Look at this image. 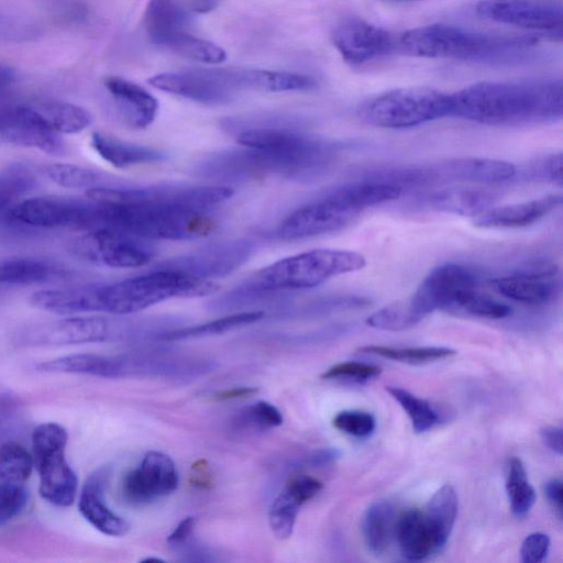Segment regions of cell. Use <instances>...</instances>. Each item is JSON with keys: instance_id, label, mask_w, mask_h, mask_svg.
<instances>
[{"instance_id": "d6a6232c", "label": "cell", "mask_w": 563, "mask_h": 563, "mask_svg": "<svg viewBox=\"0 0 563 563\" xmlns=\"http://www.w3.org/2000/svg\"><path fill=\"white\" fill-rule=\"evenodd\" d=\"M459 509V500L454 488L445 484L430 498L423 511L439 551L454 527Z\"/></svg>"}, {"instance_id": "f546056e", "label": "cell", "mask_w": 563, "mask_h": 563, "mask_svg": "<svg viewBox=\"0 0 563 563\" xmlns=\"http://www.w3.org/2000/svg\"><path fill=\"white\" fill-rule=\"evenodd\" d=\"M90 145L103 161L115 168H128L164 159V154L155 148L130 143L102 132L91 134Z\"/></svg>"}, {"instance_id": "8d00e7d4", "label": "cell", "mask_w": 563, "mask_h": 563, "mask_svg": "<svg viewBox=\"0 0 563 563\" xmlns=\"http://www.w3.org/2000/svg\"><path fill=\"white\" fill-rule=\"evenodd\" d=\"M264 314L263 310L241 311L206 323L165 331L159 335V339L164 341H179L218 335L252 324L261 320Z\"/></svg>"}, {"instance_id": "f1b7e54d", "label": "cell", "mask_w": 563, "mask_h": 563, "mask_svg": "<svg viewBox=\"0 0 563 563\" xmlns=\"http://www.w3.org/2000/svg\"><path fill=\"white\" fill-rule=\"evenodd\" d=\"M37 369L45 373L87 374L106 378L125 377L121 355L70 354L42 362Z\"/></svg>"}, {"instance_id": "1f68e13d", "label": "cell", "mask_w": 563, "mask_h": 563, "mask_svg": "<svg viewBox=\"0 0 563 563\" xmlns=\"http://www.w3.org/2000/svg\"><path fill=\"white\" fill-rule=\"evenodd\" d=\"M43 123L60 134H75L91 123V114L85 108L69 102L46 100L29 104Z\"/></svg>"}, {"instance_id": "484cf974", "label": "cell", "mask_w": 563, "mask_h": 563, "mask_svg": "<svg viewBox=\"0 0 563 563\" xmlns=\"http://www.w3.org/2000/svg\"><path fill=\"white\" fill-rule=\"evenodd\" d=\"M562 199L561 195L554 194L526 202L492 207L476 216L473 223L486 229L527 227L561 206Z\"/></svg>"}, {"instance_id": "be15d7a7", "label": "cell", "mask_w": 563, "mask_h": 563, "mask_svg": "<svg viewBox=\"0 0 563 563\" xmlns=\"http://www.w3.org/2000/svg\"><path fill=\"white\" fill-rule=\"evenodd\" d=\"M14 80V71L10 67L0 64V92L8 89Z\"/></svg>"}, {"instance_id": "f35d334b", "label": "cell", "mask_w": 563, "mask_h": 563, "mask_svg": "<svg viewBox=\"0 0 563 563\" xmlns=\"http://www.w3.org/2000/svg\"><path fill=\"white\" fill-rule=\"evenodd\" d=\"M42 173L59 187L90 189L107 186L106 177L98 170L69 163H54L43 166Z\"/></svg>"}, {"instance_id": "ac0fdd59", "label": "cell", "mask_w": 563, "mask_h": 563, "mask_svg": "<svg viewBox=\"0 0 563 563\" xmlns=\"http://www.w3.org/2000/svg\"><path fill=\"white\" fill-rule=\"evenodd\" d=\"M331 40L345 63L356 66L393 52L394 34L362 19L336 24Z\"/></svg>"}, {"instance_id": "7dc6e473", "label": "cell", "mask_w": 563, "mask_h": 563, "mask_svg": "<svg viewBox=\"0 0 563 563\" xmlns=\"http://www.w3.org/2000/svg\"><path fill=\"white\" fill-rule=\"evenodd\" d=\"M454 312H463L470 316L503 319L511 313V308L499 300L483 294L478 288L467 291L459 301Z\"/></svg>"}, {"instance_id": "603a6c76", "label": "cell", "mask_w": 563, "mask_h": 563, "mask_svg": "<svg viewBox=\"0 0 563 563\" xmlns=\"http://www.w3.org/2000/svg\"><path fill=\"white\" fill-rule=\"evenodd\" d=\"M108 481L104 468L95 472L85 483L78 501L82 517L100 532L111 537H122L130 530V525L113 512L104 503L103 492Z\"/></svg>"}, {"instance_id": "8992f818", "label": "cell", "mask_w": 563, "mask_h": 563, "mask_svg": "<svg viewBox=\"0 0 563 563\" xmlns=\"http://www.w3.org/2000/svg\"><path fill=\"white\" fill-rule=\"evenodd\" d=\"M368 124L401 129L450 114V95L429 87H404L366 100L358 110Z\"/></svg>"}, {"instance_id": "11a10c76", "label": "cell", "mask_w": 563, "mask_h": 563, "mask_svg": "<svg viewBox=\"0 0 563 563\" xmlns=\"http://www.w3.org/2000/svg\"><path fill=\"white\" fill-rule=\"evenodd\" d=\"M196 526V519L194 517H186L183 519L177 527L167 537V543L172 547H181L192 536Z\"/></svg>"}, {"instance_id": "7c38bea8", "label": "cell", "mask_w": 563, "mask_h": 563, "mask_svg": "<svg viewBox=\"0 0 563 563\" xmlns=\"http://www.w3.org/2000/svg\"><path fill=\"white\" fill-rule=\"evenodd\" d=\"M147 82L162 91L203 104H224L238 91L231 80L229 68H200L162 73Z\"/></svg>"}, {"instance_id": "681fc988", "label": "cell", "mask_w": 563, "mask_h": 563, "mask_svg": "<svg viewBox=\"0 0 563 563\" xmlns=\"http://www.w3.org/2000/svg\"><path fill=\"white\" fill-rule=\"evenodd\" d=\"M27 501L25 485L0 483V528L23 512Z\"/></svg>"}, {"instance_id": "ee69618b", "label": "cell", "mask_w": 563, "mask_h": 563, "mask_svg": "<svg viewBox=\"0 0 563 563\" xmlns=\"http://www.w3.org/2000/svg\"><path fill=\"white\" fill-rule=\"evenodd\" d=\"M421 320L409 298H406L377 310L366 319V323L378 330L400 331L416 325Z\"/></svg>"}, {"instance_id": "f6af8a7d", "label": "cell", "mask_w": 563, "mask_h": 563, "mask_svg": "<svg viewBox=\"0 0 563 563\" xmlns=\"http://www.w3.org/2000/svg\"><path fill=\"white\" fill-rule=\"evenodd\" d=\"M386 390L406 411L417 433L428 431L439 421V416L429 401L400 387L388 386Z\"/></svg>"}, {"instance_id": "9f6ffc18", "label": "cell", "mask_w": 563, "mask_h": 563, "mask_svg": "<svg viewBox=\"0 0 563 563\" xmlns=\"http://www.w3.org/2000/svg\"><path fill=\"white\" fill-rule=\"evenodd\" d=\"M544 494L556 512L558 517H562V505H563V485L560 478H552L544 484Z\"/></svg>"}, {"instance_id": "6da1fadb", "label": "cell", "mask_w": 563, "mask_h": 563, "mask_svg": "<svg viewBox=\"0 0 563 563\" xmlns=\"http://www.w3.org/2000/svg\"><path fill=\"white\" fill-rule=\"evenodd\" d=\"M560 79L481 81L450 95V114L488 125L552 122L562 118Z\"/></svg>"}, {"instance_id": "d6986e66", "label": "cell", "mask_w": 563, "mask_h": 563, "mask_svg": "<svg viewBox=\"0 0 563 563\" xmlns=\"http://www.w3.org/2000/svg\"><path fill=\"white\" fill-rule=\"evenodd\" d=\"M490 283L498 294L526 305L548 303L558 296L561 287L558 268L549 263L532 264Z\"/></svg>"}, {"instance_id": "e7e4bbea", "label": "cell", "mask_w": 563, "mask_h": 563, "mask_svg": "<svg viewBox=\"0 0 563 563\" xmlns=\"http://www.w3.org/2000/svg\"><path fill=\"white\" fill-rule=\"evenodd\" d=\"M148 561L162 562L163 560L162 559H157V558H146L142 562H148Z\"/></svg>"}, {"instance_id": "5bb4252c", "label": "cell", "mask_w": 563, "mask_h": 563, "mask_svg": "<svg viewBox=\"0 0 563 563\" xmlns=\"http://www.w3.org/2000/svg\"><path fill=\"white\" fill-rule=\"evenodd\" d=\"M358 214L360 212L329 192L292 211L282 221L278 234L287 241L312 238L341 230Z\"/></svg>"}, {"instance_id": "836d02e7", "label": "cell", "mask_w": 563, "mask_h": 563, "mask_svg": "<svg viewBox=\"0 0 563 563\" xmlns=\"http://www.w3.org/2000/svg\"><path fill=\"white\" fill-rule=\"evenodd\" d=\"M63 274L62 268L42 260H0V285L42 284L60 278Z\"/></svg>"}, {"instance_id": "94428289", "label": "cell", "mask_w": 563, "mask_h": 563, "mask_svg": "<svg viewBox=\"0 0 563 563\" xmlns=\"http://www.w3.org/2000/svg\"><path fill=\"white\" fill-rule=\"evenodd\" d=\"M255 393H257V388H255V387H249V386L234 387V388H229L225 390H220V391L216 393L212 398H213V400H217V401H223V400H231V399H239V398L247 397V396L254 395Z\"/></svg>"}, {"instance_id": "d4e9b609", "label": "cell", "mask_w": 563, "mask_h": 563, "mask_svg": "<svg viewBox=\"0 0 563 563\" xmlns=\"http://www.w3.org/2000/svg\"><path fill=\"white\" fill-rule=\"evenodd\" d=\"M192 14L179 0H150L144 12V27L151 42L165 47L189 32Z\"/></svg>"}, {"instance_id": "816d5d0a", "label": "cell", "mask_w": 563, "mask_h": 563, "mask_svg": "<svg viewBox=\"0 0 563 563\" xmlns=\"http://www.w3.org/2000/svg\"><path fill=\"white\" fill-rule=\"evenodd\" d=\"M382 368L361 362H342L328 368L323 374L324 379H343L354 383H364L379 376Z\"/></svg>"}, {"instance_id": "7402d4cb", "label": "cell", "mask_w": 563, "mask_h": 563, "mask_svg": "<svg viewBox=\"0 0 563 563\" xmlns=\"http://www.w3.org/2000/svg\"><path fill=\"white\" fill-rule=\"evenodd\" d=\"M101 285H78L41 289L32 294L30 303L40 310L60 316L101 312Z\"/></svg>"}, {"instance_id": "3957f363", "label": "cell", "mask_w": 563, "mask_h": 563, "mask_svg": "<svg viewBox=\"0 0 563 563\" xmlns=\"http://www.w3.org/2000/svg\"><path fill=\"white\" fill-rule=\"evenodd\" d=\"M96 202V201H95ZM96 229H110L144 240H196L216 228L205 211L134 202H96Z\"/></svg>"}, {"instance_id": "bcb514c9", "label": "cell", "mask_w": 563, "mask_h": 563, "mask_svg": "<svg viewBox=\"0 0 563 563\" xmlns=\"http://www.w3.org/2000/svg\"><path fill=\"white\" fill-rule=\"evenodd\" d=\"M167 48L185 58L207 64H219L227 58L223 48L208 40L197 37L190 32L175 38Z\"/></svg>"}, {"instance_id": "4dcf8cb0", "label": "cell", "mask_w": 563, "mask_h": 563, "mask_svg": "<svg viewBox=\"0 0 563 563\" xmlns=\"http://www.w3.org/2000/svg\"><path fill=\"white\" fill-rule=\"evenodd\" d=\"M497 196L483 188L452 187L433 192L427 205L437 211L476 217L495 203Z\"/></svg>"}, {"instance_id": "2e32d148", "label": "cell", "mask_w": 563, "mask_h": 563, "mask_svg": "<svg viewBox=\"0 0 563 563\" xmlns=\"http://www.w3.org/2000/svg\"><path fill=\"white\" fill-rule=\"evenodd\" d=\"M476 13L497 23L547 33L562 34L561 7L538 0H479Z\"/></svg>"}, {"instance_id": "d590c367", "label": "cell", "mask_w": 563, "mask_h": 563, "mask_svg": "<svg viewBox=\"0 0 563 563\" xmlns=\"http://www.w3.org/2000/svg\"><path fill=\"white\" fill-rule=\"evenodd\" d=\"M395 509L388 501H376L366 510L362 531L367 549L374 554L384 553L395 534Z\"/></svg>"}, {"instance_id": "ffe728a7", "label": "cell", "mask_w": 563, "mask_h": 563, "mask_svg": "<svg viewBox=\"0 0 563 563\" xmlns=\"http://www.w3.org/2000/svg\"><path fill=\"white\" fill-rule=\"evenodd\" d=\"M0 139L13 145L37 148L48 154L64 151L59 134L48 129L29 104L0 111Z\"/></svg>"}, {"instance_id": "52a82bcc", "label": "cell", "mask_w": 563, "mask_h": 563, "mask_svg": "<svg viewBox=\"0 0 563 563\" xmlns=\"http://www.w3.org/2000/svg\"><path fill=\"white\" fill-rule=\"evenodd\" d=\"M68 433L56 422L38 424L32 432L33 464L40 477V495L58 507L70 506L78 481L65 456Z\"/></svg>"}, {"instance_id": "9a60e30c", "label": "cell", "mask_w": 563, "mask_h": 563, "mask_svg": "<svg viewBox=\"0 0 563 563\" xmlns=\"http://www.w3.org/2000/svg\"><path fill=\"white\" fill-rule=\"evenodd\" d=\"M118 327L99 316H70L37 323L23 330L20 341L30 345H69L102 342L117 333Z\"/></svg>"}, {"instance_id": "4fadbf2b", "label": "cell", "mask_w": 563, "mask_h": 563, "mask_svg": "<svg viewBox=\"0 0 563 563\" xmlns=\"http://www.w3.org/2000/svg\"><path fill=\"white\" fill-rule=\"evenodd\" d=\"M254 245L247 240L221 241L170 258L158 267L211 280L230 275L252 255Z\"/></svg>"}, {"instance_id": "db71d44e", "label": "cell", "mask_w": 563, "mask_h": 563, "mask_svg": "<svg viewBox=\"0 0 563 563\" xmlns=\"http://www.w3.org/2000/svg\"><path fill=\"white\" fill-rule=\"evenodd\" d=\"M19 408L18 396L11 389L0 385V429L15 417Z\"/></svg>"}, {"instance_id": "60d3db41", "label": "cell", "mask_w": 563, "mask_h": 563, "mask_svg": "<svg viewBox=\"0 0 563 563\" xmlns=\"http://www.w3.org/2000/svg\"><path fill=\"white\" fill-rule=\"evenodd\" d=\"M357 352L407 364L430 363L450 357L456 353L454 350L443 346L391 347L383 345H365L358 347Z\"/></svg>"}, {"instance_id": "e0dca14e", "label": "cell", "mask_w": 563, "mask_h": 563, "mask_svg": "<svg viewBox=\"0 0 563 563\" xmlns=\"http://www.w3.org/2000/svg\"><path fill=\"white\" fill-rule=\"evenodd\" d=\"M177 486L178 473L172 457L150 451L140 465L125 475L122 493L128 501L144 505L172 494Z\"/></svg>"}, {"instance_id": "680465c9", "label": "cell", "mask_w": 563, "mask_h": 563, "mask_svg": "<svg viewBox=\"0 0 563 563\" xmlns=\"http://www.w3.org/2000/svg\"><path fill=\"white\" fill-rule=\"evenodd\" d=\"M543 443L554 453L562 454V429L560 427H545L540 431Z\"/></svg>"}, {"instance_id": "6f0895ef", "label": "cell", "mask_w": 563, "mask_h": 563, "mask_svg": "<svg viewBox=\"0 0 563 563\" xmlns=\"http://www.w3.org/2000/svg\"><path fill=\"white\" fill-rule=\"evenodd\" d=\"M340 455L341 453L336 449H322L306 456L300 462V465H305L308 467H320L336 461L340 457Z\"/></svg>"}, {"instance_id": "cb8c5ba5", "label": "cell", "mask_w": 563, "mask_h": 563, "mask_svg": "<svg viewBox=\"0 0 563 563\" xmlns=\"http://www.w3.org/2000/svg\"><path fill=\"white\" fill-rule=\"evenodd\" d=\"M104 86L129 126L142 130L153 123L158 112V101L145 88L118 76L107 77Z\"/></svg>"}, {"instance_id": "44dd1931", "label": "cell", "mask_w": 563, "mask_h": 563, "mask_svg": "<svg viewBox=\"0 0 563 563\" xmlns=\"http://www.w3.org/2000/svg\"><path fill=\"white\" fill-rule=\"evenodd\" d=\"M422 170L426 184L439 179L496 184L511 179L517 173L509 162L478 157L450 159Z\"/></svg>"}, {"instance_id": "e575fe53", "label": "cell", "mask_w": 563, "mask_h": 563, "mask_svg": "<svg viewBox=\"0 0 563 563\" xmlns=\"http://www.w3.org/2000/svg\"><path fill=\"white\" fill-rule=\"evenodd\" d=\"M401 188L376 179L343 186L331 191L350 208L362 212L364 209L397 199Z\"/></svg>"}, {"instance_id": "7a4b0ae2", "label": "cell", "mask_w": 563, "mask_h": 563, "mask_svg": "<svg viewBox=\"0 0 563 563\" xmlns=\"http://www.w3.org/2000/svg\"><path fill=\"white\" fill-rule=\"evenodd\" d=\"M537 42L532 36L484 34L437 23L394 35L393 52L411 57L504 63L522 57Z\"/></svg>"}, {"instance_id": "74e56055", "label": "cell", "mask_w": 563, "mask_h": 563, "mask_svg": "<svg viewBox=\"0 0 563 563\" xmlns=\"http://www.w3.org/2000/svg\"><path fill=\"white\" fill-rule=\"evenodd\" d=\"M506 493L510 509L517 517L526 516L537 498L536 492L528 481L523 463L515 456L507 464Z\"/></svg>"}, {"instance_id": "83f0119b", "label": "cell", "mask_w": 563, "mask_h": 563, "mask_svg": "<svg viewBox=\"0 0 563 563\" xmlns=\"http://www.w3.org/2000/svg\"><path fill=\"white\" fill-rule=\"evenodd\" d=\"M395 536L401 555L409 561H420L439 551L424 514L419 509H409L398 518Z\"/></svg>"}, {"instance_id": "f5cc1de1", "label": "cell", "mask_w": 563, "mask_h": 563, "mask_svg": "<svg viewBox=\"0 0 563 563\" xmlns=\"http://www.w3.org/2000/svg\"><path fill=\"white\" fill-rule=\"evenodd\" d=\"M550 549V538L542 532H534L526 537L520 548L521 560L525 563L542 562Z\"/></svg>"}, {"instance_id": "5b68a950", "label": "cell", "mask_w": 563, "mask_h": 563, "mask_svg": "<svg viewBox=\"0 0 563 563\" xmlns=\"http://www.w3.org/2000/svg\"><path fill=\"white\" fill-rule=\"evenodd\" d=\"M366 258L354 251L317 249L282 258L258 271L247 284L271 294L308 289L362 269Z\"/></svg>"}, {"instance_id": "b9f144b4", "label": "cell", "mask_w": 563, "mask_h": 563, "mask_svg": "<svg viewBox=\"0 0 563 563\" xmlns=\"http://www.w3.org/2000/svg\"><path fill=\"white\" fill-rule=\"evenodd\" d=\"M303 503L288 488L284 489L273 500L268 521L276 539H288L295 528L296 518Z\"/></svg>"}, {"instance_id": "ba28073f", "label": "cell", "mask_w": 563, "mask_h": 563, "mask_svg": "<svg viewBox=\"0 0 563 563\" xmlns=\"http://www.w3.org/2000/svg\"><path fill=\"white\" fill-rule=\"evenodd\" d=\"M231 187L163 184L142 188L101 186L86 190L96 202H134L191 211H205L229 200Z\"/></svg>"}, {"instance_id": "277c9868", "label": "cell", "mask_w": 563, "mask_h": 563, "mask_svg": "<svg viewBox=\"0 0 563 563\" xmlns=\"http://www.w3.org/2000/svg\"><path fill=\"white\" fill-rule=\"evenodd\" d=\"M217 289L212 280L157 267L144 275L101 285V312L125 316L169 299L206 296Z\"/></svg>"}, {"instance_id": "ab89813d", "label": "cell", "mask_w": 563, "mask_h": 563, "mask_svg": "<svg viewBox=\"0 0 563 563\" xmlns=\"http://www.w3.org/2000/svg\"><path fill=\"white\" fill-rule=\"evenodd\" d=\"M34 170L25 164H12L0 172V214L7 213L19 199L33 189Z\"/></svg>"}, {"instance_id": "8fae6325", "label": "cell", "mask_w": 563, "mask_h": 563, "mask_svg": "<svg viewBox=\"0 0 563 563\" xmlns=\"http://www.w3.org/2000/svg\"><path fill=\"white\" fill-rule=\"evenodd\" d=\"M479 286L478 274L468 266L448 263L433 268L408 297L420 318L435 310L454 312V309L468 290Z\"/></svg>"}, {"instance_id": "30bf717a", "label": "cell", "mask_w": 563, "mask_h": 563, "mask_svg": "<svg viewBox=\"0 0 563 563\" xmlns=\"http://www.w3.org/2000/svg\"><path fill=\"white\" fill-rule=\"evenodd\" d=\"M7 214L14 222L35 228L91 230L95 202L88 198L33 197L19 201Z\"/></svg>"}, {"instance_id": "f907efd6", "label": "cell", "mask_w": 563, "mask_h": 563, "mask_svg": "<svg viewBox=\"0 0 563 563\" xmlns=\"http://www.w3.org/2000/svg\"><path fill=\"white\" fill-rule=\"evenodd\" d=\"M333 427L346 434L365 438L371 435L376 427V420L369 412L344 410L333 418Z\"/></svg>"}, {"instance_id": "c3c4849f", "label": "cell", "mask_w": 563, "mask_h": 563, "mask_svg": "<svg viewBox=\"0 0 563 563\" xmlns=\"http://www.w3.org/2000/svg\"><path fill=\"white\" fill-rule=\"evenodd\" d=\"M235 422L239 427L262 431L280 426L283 416L274 405L261 400L242 409Z\"/></svg>"}, {"instance_id": "9c48e42d", "label": "cell", "mask_w": 563, "mask_h": 563, "mask_svg": "<svg viewBox=\"0 0 563 563\" xmlns=\"http://www.w3.org/2000/svg\"><path fill=\"white\" fill-rule=\"evenodd\" d=\"M69 252L90 264L112 268L141 267L154 256L147 240L110 229L86 230L70 241Z\"/></svg>"}, {"instance_id": "91938a15", "label": "cell", "mask_w": 563, "mask_h": 563, "mask_svg": "<svg viewBox=\"0 0 563 563\" xmlns=\"http://www.w3.org/2000/svg\"><path fill=\"white\" fill-rule=\"evenodd\" d=\"M562 153L552 154L545 162V174L553 183L562 185Z\"/></svg>"}, {"instance_id": "6125c7cd", "label": "cell", "mask_w": 563, "mask_h": 563, "mask_svg": "<svg viewBox=\"0 0 563 563\" xmlns=\"http://www.w3.org/2000/svg\"><path fill=\"white\" fill-rule=\"evenodd\" d=\"M181 4L187 9L191 14L195 13H208L214 10L220 0H179Z\"/></svg>"}, {"instance_id": "4316f807", "label": "cell", "mask_w": 563, "mask_h": 563, "mask_svg": "<svg viewBox=\"0 0 563 563\" xmlns=\"http://www.w3.org/2000/svg\"><path fill=\"white\" fill-rule=\"evenodd\" d=\"M231 75L238 90L252 89L269 92L307 91L318 86L313 77L291 71L231 68Z\"/></svg>"}, {"instance_id": "7bdbcfd3", "label": "cell", "mask_w": 563, "mask_h": 563, "mask_svg": "<svg viewBox=\"0 0 563 563\" xmlns=\"http://www.w3.org/2000/svg\"><path fill=\"white\" fill-rule=\"evenodd\" d=\"M33 467V456L21 444L7 442L0 446V483L24 485Z\"/></svg>"}]
</instances>
